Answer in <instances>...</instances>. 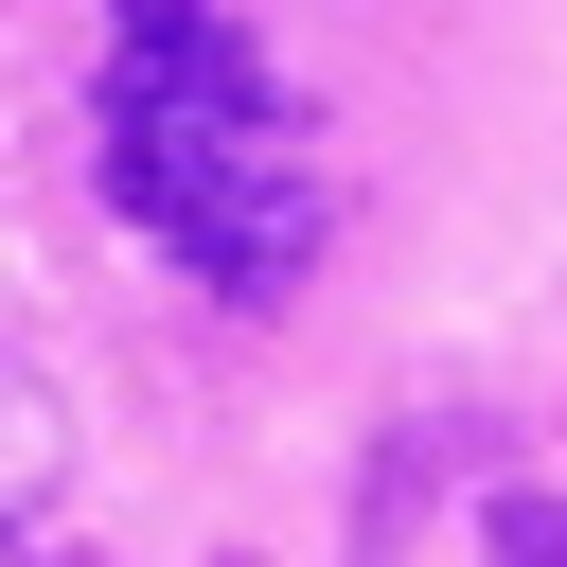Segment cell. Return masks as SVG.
I'll list each match as a JSON object with an SVG mask.
<instances>
[{
    "label": "cell",
    "mask_w": 567,
    "mask_h": 567,
    "mask_svg": "<svg viewBox=\"0 0 567 567\" xmlns=\"http://www.w3.org/2000/svg\"><path fill=\"white\" fill-rule=\"evenodd\" d=\"M89 159H106L124 230H159L230 301H284L337 248V177L301 159V106H284V71L248 53L230 0H106Z\"/></svg>",
    "instance_id": "6da1fadb"
},
{
    "label": "cell",
    "mask_w": 567,
    "mask_h": 567,
    "mask_svg": "<svg viewBox=\"0 0 567 567\" xmlns=\"http://www.w3.org/2000/svg\"><path fill=\"white\" fill-rule=\"evenodd\" d=\"M35 496H53V408H35V390H0V532H18Z\"/></svg>",
    "instance_id": "7a4b0ae2"
},
{
    "label": "cell",
    "mask_w": 567,
    "mask_h": 567,
    "mask_svg": "<svg viewBox=\"0 0 567 567\" xmlns=\"http://www.w3.org/2000/svg\"><path fill=\"white\" fill-rule=\"evenodd\" d=\"M496 567H567V496H496Z\"/></svg>",
    "instance_id": "3957f363"
}]
</instances>
